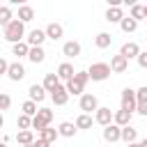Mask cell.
I'll use <instances>...</instances> for the list:
<instances>
[{
  "mask_svg": "<svg viewBox=\"0 0 147 147\" xmlns=\"http://www.w3.org/2000/svg\"><path fill=\"white\" fill-rule=\"evenodd\" d=\"M28 60H30L32 64H41V62L46 60V51H44V46H34V48H30Z\"/></svg>",
  "mask_w": 147,
  "mask_h": 147,
  "instance_id": "44dd1931",
  "label": "cell"
},
{
  "mask_svg": "<svg viewBox=\"0 0 147 147\" xmlns=\"http://www.w3.org/2000/svg\"><path fill=\"white\" fill-rule=\"evenodd\" d=\"M110 69H113L115 74H124V71L129 69V60H126L124 55H119V53H117V55H113V57H110Z\"/></svg>",
  "mask_w": 147,
  "mask_h": 147,
  "instance_id": "8fae6325",
  "label": "cell"
},
{
  "mask_svg": "<svg viewBox=\"0 0 147 147\" xmlns=\"http://www.w3.org/2000/svg\"><path fill=\"white\" fill-rule=\"evenodd\" d=\"M106 21H108V23H122V21H124L122 7H108V9H106Z\"/></svg>",
  "mask_w": 147,
  "mask_h": 147,
  "instance_id": "d6986e66",
  "label": "cell"
},
{
  "mask_svg": "<svg viewBox=\"0 0 147 147\" xmlns=\"http://www.w3.org/2000/svg\"><path fill=\"white\" fill-rule=\"evenodd\" d=\"M131 117H133V113H129V110H122V108H119V110L115 113V124L124 129V126H129V124H131Z\"/></svg>",
  "mask_w": 147,
  "mask_h": 147,
  "instance_id": "603a6c76",
  "label": "cell"
},
{
  "mask_svg": "<svg viewBox=\"0 0 147 147\" xmlns=\"http://www.w3.org/2000/svg\"><path fill=\"white\" fill-rule=\"evenodd\" d=\"M11 55H16L18 60H21V57H28V55H30V44H28V41L14 44V46H11Z\"/></svg>",
  "mask_w": 147,
  "mask_h": 147,
  "instance_id": "d4e9b609",
  "label": "cell"
},
{
  "mask_svg": "<svg viewBox=\"0 0 147 147\" xmlns=\"http://www.w3.org/2000/svg\"><path fill=\"white\" fill-rule=\"evenodd\" d=\"M28 147H37V140H34V142H32V145H28Z\"/></svg>",
  "mask_w": 147,
  "mask_h": 147,
  "instance_id": "b9f144b4",
  "label": "cell"
},
{
  "mask_svg": "<svg viewBox=\"0 0 147 147\" xmlns=\"http://www.w3.org/2000/svg\"><path fill=\"white\" fill-rule=\"evenodd\" d=\"M7 78L14 80V83L23 80V78H25V67H23L21 62H11V67H9V71H7Z\"/></svg>",
  "mask_w": 147,
  "mask_h": 147,
  "instance_id": "7c38bea8",
  "label": "cell"
},
{
  "mask_svg": "<svg viewBox=\"0 0 147 147\" xmlns=\"http://www.w3.org/2000/svg\"><path fill=\"white\" fill-rule=\"evenodd\" d=\"M0 147H7V145H5V142H2V145H0Z\"/></svg>",
  "mask_w": 147,
  "mask_h": 147,
  "instance_id": "7bdbcfd3",
  "label": "cell"
},
{
  "mask_svg": "<svg viewBox=\"0 0 147 147\" xmlns=\"http://www.w3.org/2000/svg\"><path fill=\"white\" fill-rule=\"evenodd\" d=\"M145 7H147V5H145ZM145 21H147V18H145Z\"/></svg>",
  "mask_w": 147,
  "mask_h": 147,
  "instance_id": "f6af8a7d",
  "label": "cell"
},
{
  "mask_svg": "<svg viewBox=\"0 0 147 147\" xmlns=\"http://www.w3.org/2000/svg\"><path fill=\"white\" fill-rule=\"evenodd\" d=\"M41 85H44V90H46V92H51V94H53V92L62 85V80H60V76H57V74H46Z\"/></svg>",
  "mask_w": 147,
  "mask_h": 147,
  "instance_id": "5bb4252c",
  "label": "cell"
},
{
  "mask_svg": "<svg viewBox=\"0 0 147 147\" xmlns=\"http://www.w3.org/2000/svg\"><path fill=\"white\" fill-rule=\"evenodd\" d=\"M103 140H106V142H117V140H122V126H117L115 122H113L110 126H106V129H103Z\"/></svg>",
  "mask_w": 147,
  "mask_h": 147,
  "instance_id": "30bf717a",
  "label": "cell"
},
{
  "mask_svg": "<svg viewBox=\"0 0 147 147\" xmlns=\"http://www.w3.org/2000/svg\"><path fill=\"white\" fill-rule=\"evenodd\" d=\"M145 140H147V138H145Z\"/></svg>",
  "mask_w": 147,
  "mask_h": 147,
  "instance_id": "bcb514c9",
  "label": "cell"
},
{
  "mask_svg": "<svg viewBox=\"0 0 147 147\" xmlns=\"http://www.w3.org/2000/svg\"><path fill=\"white\" fill-rule=\"evenodd\" d=\"M94 122H96V124H101V126L106 129V126H110V124L115 122V113H113L110 108L101 106V108H99V110L94 113Z\"/></svg>",
  "mask_w": 147,
  "mask_h": 147,
  "instance_id": "52a82bcc",
  "label": "cell"
},
{
  "mask_svg": "<svg viewBox=\"0 0 147 147\" xmlns=\"http://www.w3.org/2000/svg\"><path fill=\"white\" fill-rule=\"evenodd\" d=\"M16 142L23 145V147L32 145V142H34V133H32V129H28V131H18V133H16Z\"/></svg>",
  "mask_w": 147,
  "mask_h": 147,
  "instance_id": "484cf974",
  "label": "cell"
},
{
  "mask_svg": "<svg viewBox=\"0 0 147 147\" xmlns=\"http://www.w3.org/2000/svg\"><path fill=\"white\" fill-rule=\"evenodd\" d=\"M87 80H90V74L87 71H76V76L67 83V90H69V94H74V96H83L85 92V85H87Z\"/></svg>",
  "mask_w": 147,
  "mask_h": 147,
  "instance_id": "7a4b0ae2",
  "label": "cell"
},
{
  "mask_svg": "<svg viewBox=\"0 0 147 147\" xmlns=\"http://www.w3.org/2000/svg\"><path fill=\"white\" fill-rule=\"evenodd\" d=\"M21 110H23V115H28V117H34L37 113H39V108H37V103L34 101H23V106H21Z\"/></svg>",
  "mask_w": 147,
  "mask_h": 147,
  "instance_id": "d6a6232c",
  "label": "cell"
},
{
  "mask_svg": "<svg viewBox=\"0 0 147 147\" xmlns=\"http://www.w3.org/2000/svg\"><path fill=\"white\" fill-rule=\"evenodd\" d=\"M16 126H18V131H28V129H32V117H28V115H18V119H16Z\"/></svg>",
  "mask_w": 147,
  "mask_h": 147,
  "instance_id": "836d02e7",
  "label": "cell"
},
{
  "mask_svg": "<svg viewBox=\"0 0 147 147\" xmlns=\"http://www.w3.org/2000/svg\"><path fill=\"white\" fill-rule=\"evenodd\" d=\"M145 39H147V34H145Z\"/></svg>",
  "mask_w": 147,
  "mask_h": 147,
  "instance_id": "ee69618b",
  "label": "cell"
},
{
  "mask_svg": "<svg viewBox=\"0 0 147 147\" xmlns=\"http://www.w3.org/2000/svg\"><path fill=\"white\" fill-rule=\"evenodd\" d=\"M69 90H67V85H60L53 94H51V99H53V103L55 106H67V101H69Z\"/></svg>",
  "mask_w": 147,
  "mask_h": 147,
  "instance_id": "4fadbf2b",
  "label": "cell"
},
{
  "mask_svg": "<svg viewBox=\"0 0 147 147\" xmlns=\"http://www.w3.org/2000/svg\"><path fill=\"white\" fill-rule=\"evenodd\" d=\"M39 138H41V140H46L48 145H53V142L60 138V131H57V129H53V126H46L44 131H39Z\"/></svg>",
  "mask_w": 147,
  "mask_h": 147,
  "instance_id": "cb8c5ba5",
  "label": "cell"
},
{
  "mask_svg": "<svg viewBox=\"0 0 147 147\" xmlns=\"http://www.w3.org/2000/svg\"><path fill=\"white\" fill-rule=\"evenodd\" d=\"M9 106H11V96H9L7 92H2V94H0V108H2V110H9Z\"/></svg>",
  "mask_w": 147,
  "mask_h": 147,
  "instance_id": "e575fe53",
  "label": "cell"
},
{
  "mask_svg": "<svg viewBox=\"0 0 147 147\" xmlns=\"http://www.w3.org/2000/svg\"><path fill=\"white\" fill-rule=\"evenodd\" d=\"M11 21H14V18H11V7H9V5L0 7V25H2V28H7Z\"/></svg>",
  "mask_w": 147,
  "mask_h": 147,
  "instance_id": "f546056e",
  "label": "cell"
},
{
  "mask_svg": "<svg viewBox=\"0 0 147 147\" xmlns=\"http://www.w3.org/2000/svg\"><path fill=\"white\" fill-rule=\"evenodd\" d=\"M62 55L69 57V60L78 57V55H80V44H78V41H64V46H62Z\"/></svg>",
  "mask_w": 147,
  "mask_h": 147,
  "instance_id": "2e32d148",
  "label": "cell"
},
{
  "mask_svg": "<svg viewBox=\"0 0 147 147\" xmlns=\"http://www.w3.org/2000/svg\"><path fill=\"white\" fill-rule=\"evenodd\" d=\"M78 106H80V110H83L85 115H92V113H96V110L101 108V106H99V99H96L94 94H90V92H85V94L80 96Z\"/></svg>",
  "mask_w": 147,
  "mask_h": 147,
  "instance_id": "5b68a950",
  "label": "cell"
},
{
  "mask_svg": "<svg viewBox=\"0 0 147 147\" xmlns=\"http://www.w3.org/2000/svg\"><path fill=\"white\" fill-rule=\"evenodd\" d=\"M92 122H94V117L92 115H85V113H80L76 117V126L78 129H92Z\"/></svg>",
  "mask_w": 147,
  "mask_h": 147,
  "instance_id": "4dcf8cb0",
  "label": "cell"
},
{
  "mask_svg": "<svg viewBox=\"0 0 147 147\" xmlns=\"http://www.w3.org/2000/svg\"><path fill=\"white\" fill-rule=\"evenodd\" d=\"M46 39H48V37H46V30H39V28L30 30V32H28V37H25V41L30 44V48H34V46H41Z\"/></svg>",
  "mask_w": 147,
  "mask_h": 147,
  "instance_id": "ba28073f",
  "label": "cell"
},
{
  "mask_svg": "<svg viewBox=\"0 0 147 147\" xmlns=\"http://www.w3.org/2000/svg\"><path fill=\"white\" fill-rule=\"evenodd\" d=\"M55 74L60 76V80H67V83L76 76V71H74V64H71V62H62V64L57 67V71H55Z\"/></svg>",
  "mask_w": 147,
  "mask_h": 147,
  "instance_id": "e0dca14e",
  "label": "cell"
},
{
  "mask_svg": "<svg viewBox=\"0 0 147 147\" xmlns=\"http://www.w3.org/2000/svg\"><path fill=\"white\" fill-rule=\"evenodd\" d=\"M37 147H51L46 140H41V138H37Z\"/></svg>",
  "mask_w": 147,
  "mask_h": 147,
  "instance_id": "f35d334b",
  "label": "cell"
},
{
  "mask_svg": "<svg viewBox=\"0 0 147 147\" xmlns=\"http://www.w3.org/2000/svg\"><path fill=\"white\" fill-rule=\"evenodd\" d=\"M28 96H30V101H34V103H41L44 99H46V90H44V85H30V90H28Z\"/></svg>",
  "mask_w": 147,
  "mask_h": 147,
  "instance_id": "ac0fdd59",
  "label": "cell"
},
{
  "mask_svg": "<svg viewBox=\"0 0 147 147\" xmlns=\"http://www.w3.org/2000/svg\"><path fill=\"white\" fill-rule=\"evenodd\" d=\"M136 113H138V115H147V103H138Z\"/></svg>",
  "mask_w": 147,
  "mask_h": 147,
  "instance_id": "74e56055",
  "label": "cell"
},
{
  "mask_svg": "<svg viewBox=\"0 0 147 147\" xmlns=\"http://www.w3.org/2000/svg\"><path fill=\"white\" fill-rule=\"evenodd\" d=\"M16 18H18L21 23H30V21L34 18V9H32L30 5H21V7H18V14H16Z\"/></svg>",
  "mask_w": 147,
  "mask_h": 147,
  "instance_id": "ffe728a7",
  "label": "cell"
},
{
  "mask_svg": "<svg viewBox=\"0 0 147 147\" xmlns=\"http://www.w3.org/2000/svg\"><path fill=\"white\" fill-rule=\"evenodd\" d=\"M126 147H140V142H131V145H126Z\"/></svg>",
  "mask_w": 147,
  "mask_h": 147,
  "instance_id": "ab89813d",
  "label": "cell"
},
{
  "mask_svg": "<svg viewBox=\"0 0 147 147\" xmlns=\"http://www.w3.org/2000/svg\"><path fill=\"white\" fill-rule=\"evenodd\" d=\"M136 108H138V96H136V90L124 87V90H122V110L136 113Z\"/></svg>",
  "mask_w": 147,
  "mask_h": 147,
  "instance_id": "8992f818",
  "label": "cell"
},
{
  "mask_svg": "<svg viewBox=\"0 0 147 147\" xmlns=\"http://www.w3.org/2000/svg\"><path fill=\"white\" fill-rule=\"evenodd\" d=\"M44 30H46V37H48V39H53V41L62 39V34H64V28H62L60 23H55V21H53V23H48Z\"/></svg>",
  "mask_w": 147,
  "mask_h": 147,
  "instance_id": "9a60e30c",
  "label": "cell"
},
{
  "mask_svg": "<svg viewBox=\"0 0 147 147\" xmlns=\"http://www.w3.org/2000/svg\"><path fill=\"white\" fill-rule=\"evenodd\" d=\"M110 44H113V34H108V32H99L94 37V46L96 48H108Z\"/></svg>",
  "mask_w": 147,
  "mask_h": 147,
  "instance_id": "4316f807",
  "label": "cell"
},
{
  "mask_svg": "<svg viewBox=\"0 0 147 147\" xmlns=\"http://www.w3.org/2000/svg\"><path fill=\"white\" fill-rule=\"evenodd\" d=\"M140 53H142V51H140V46H138L136 41H126V44H122V48H119V55H124L126 60H131V57L138 60Z\"/></svg>",
  "mask_w": 147,
  "mask_h": 147,
  "instance_id": "9c48e42d",
  "label": "cell"
},
{
  "mask_svg": "<svg viewBox=\"0 0 147 147\" xmlns=\"http://www.w3.org/2000/svg\"><path fill=\"white\" fill-rule=\"evenodd\" d=\"M129 16H131L133 21H145V18H147V7H145V5H133Z\"/></svg>",
  "mask_w": 147,
  "mask_h": 147,
  "instance_id": "83f0119b",
  "label": "cell"
},
{
  "mask_svg": "<svg viewBox=\"0 0 147 147\" xmlns=\"http://www.w3.org/2000/svg\"><path fill=\"white\" fill-rule=\"evenodd\" d=\"M51 122H53V110L51 108H39V113L32 117V129L44 131L46 126H51Z\"/></svg>",
  "mask_w": 147,
  "mask_h": 147,
  "instance_id": "277c9868",
  "label": "cell"
},
{
  "mask_svg": "<svg viewBox=\"0 0 147 147\" xmlns=\"http://www.w3.org/2000/svg\"><path fill=\"white\" fill-rule=\"evenodd\" d=\"M87 74H90V80L101 83V80H106V78L113 74V69H110V64H108V62H92V64H90V69H87Z\"/></svg>",
  "mask_w": 147,
  "mask_h": 147,
  "instance_id": "3957f363",
  "label": "cell"
},
{
  "mask_svg": "<svg viewBox=\"0 0 147 147\" xmlns=\"http://www.w3.org/2000/svg\"><path fill=\"white\" fill-rule=\"evenodd\" d=\"M140 147H147V140H142V142H140Z\"/></svg>",
  "mask_w": 147,
  "mask_h": 147,
  "instance_id": "60d3db41",
  "label": "cell"
},
{
  "mask_svg": "<svg viewBox=\"0 0 147 147\" xmlns=\"http://www.w3.org/2000/svg\"><path fill=\"white\" fill-rule=\"evenodd\" d=\"M136 138H138V131L129 124V126H124L122 129V140L126 142V145H131V142H136Z\"/></svg>",
  "mask_w": 147,
  "mask_h": 147,
  "instance_id": "f1b7e54d",
  "label": "cell"
},
{
  "mask_svg": "<svg viewBox=\"0 0 147 147\" xmlns=\"http://www.w3.org/2000/svg\"><path fill=\"white\" fill-rule=\"evenodd\" d=\"M2 37L14 46V44H21L23 37H25V23H21L18 18H14L7 28H2Z\"/></svg>",
  "mask_w": 147,
  "mask_h": 147,
  "instance_id": "6da1fadb",
  "label": "cell"
},
{
  "mask_svg": "<svg viewBox=\"0 0 147 147\" xmlns=\"http://www.w3.org/2000/svg\"><path fill=\"white\" fill-rule=\"evenodd\" d=\"M57 131H60L62 138H74L76 131H78V126H76V122H62V124L57 126Z\"/></svg>",
  "mask_w": 147,
  "mask_h": 147,
  "instance_id": "7402d4cb",
  "label": "cell"
},
{
  "mask_svg": "<svg viewBox=\"0 0 147 147\" xmlns=\"http://www.w3.org/2000/svg\"><path fill=\"white\" fill-rule=\"evenodd\" d=\"M119 28H122V32H136V28H138V21H133L131 16H124V21L119 23Z\"/></svg>",
  "mask_w": 147,
  "mask_h": 147,
  "instance_id": "1f68e13d",
  "label": "cell"
},
{
  "mask_svg": "<svg viewBox=\"0 0 147 147\" xmlns=\"http://www.w3.org/2000/svg\"><path fill=\"white\" fill-rule=\"evenodd\" d=\"M138 64H140L142 69H147V51H142V53L138 55Z\"/></svg>",
  "mask_w": 147,
  "mask_h": 147,
  "instance_id": "8d00e7d4",
  "label": "cell"
},
{
  "mask_svg": "<svg viewBox=\"0 0 147 147\" xmlns=\"http://www.w3.org/2000/svg\"><path fill=\"white\" fill-rule=\"evenodd\" d=\"M136 96H138V103H147V85L138 87L136 90Z\"/></svg>",
  "mask_w": 147,
  "mask_h": 147,
  "instance_id": "d590c367",
  "label": "cell"
}]
</instances>
